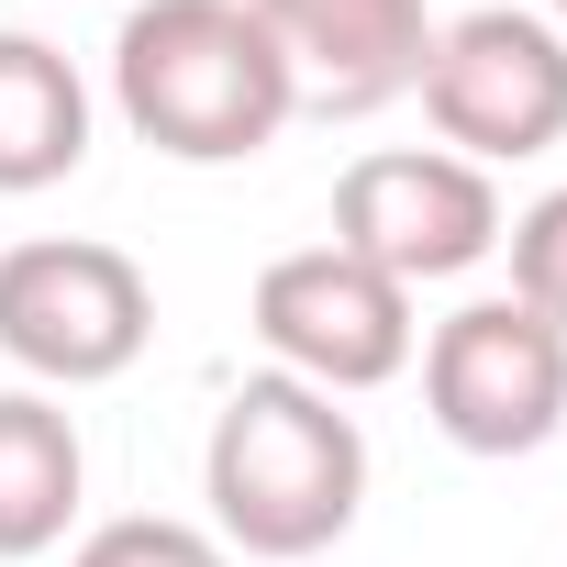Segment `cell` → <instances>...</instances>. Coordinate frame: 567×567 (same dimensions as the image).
<instances>
[{"label": "cell", "mask_w": 567, "mask_h": 567, "mask_svg": "<svg viewBox=\"0 0 567 567\" xmlns=\"http://www.w3.org/2000/svg\"><path fill=\"white\" fill-rule=\"evenodd\" d=\"M112 101L178 167H245L301 112L256 0H134L112 34Z\"/></svg>", "instance_id": "obj_1"}, {"label": "cell", "mask_w": 567, "mask_h": 567, "mask_svg": "<svg viewBox=\"0 0 567 567\" xmlns=\"http://www.w3.org/2000/svg\"><path fill=\"white\" fill-rule=\"evenodd\" d=\"M200 501H212L223 556H278V567L323 556L368 501V434H357V412H334V390L267 368L212 412Z\"/></svg>", "instance_id": "obj_2"}, {"label": "cell", "mask_w": 567, "mask_h": 567, "mask_svg": "<svg viewBox=\"0 0 567 567\" xmlns=\"http://www.w3.org/2000/svg\"><path fill=\"white\" fill-rule=\"evenodd\" d=\"M156 334V290L123 245L90 234H34L0 256V357L45 390H101L145 357Z\"/></svg>", "instance_id": "obj_3"}, {"label": "cell", "mask_w": 567, "mask_h": 567, "mask_svg": "<svg viewBox=\"0 0 567 567\" xmlns=\"http://www.w3.org/2000/svg\"><path fill=\"white\" fill-rule=\"evenodd\" d=\"M423 123L445 134V156L467 167H512V156H545L567 134V34L545 12H489L467 23H434V56H423Z\"/></svg>", "instance_id": "obj_4"}, {"label": "cell", "mask_w": 567, "mask_h": 567, "mask_svg": "<svg viewBox=\"0 0 567 567\" xmlns=\"http://www.w3.org/2000/svg\"><path fill=\"white\" fill-rule=\"evenodd\" d=\"M423 412L456 456H534L567 423V334L512 290L445 312L423 334Z\"/></svg>", "instance_id": "obj_5"}, {"label": "cell", "mask_w": 567, "mask_h": 567, "mask_svg": "<svg viewBox=\"0 0 567 567\" xmlns=\"http://www.w3.org/2000/svg\"><path fill=\"white\" fill-rule=\"evenodd\" d=\"M323 245L368 256L401 290H434V278H467L478 256H501V189H489V167H467L445 145H379L334 178Z\"/></svg>", "instance_id": "obj_6"}, {"label": "cell", "mask_w": 567, "mask_h": 567, "mask_svg": "<svg viewBox=\"0 0 567 567\" xmlns=\"http://www.w3.org/2000/svg\"><path fill=\"white\" fill-rule=\"evenodd\" d=\"M256 346L278 357V379H312V390H390L423 346L412 323V290L379 278L368 256L346 245H301L256 278Z\"/></svg>", "instance_id": "obj_7"}, {"label": "cell", "mask_w": 567, "mask_h": 567, "mask_svg": "<svg viewBox=\"0 0 567 567\" xmlns=\"http://www.w3.org/2000/svg\"><path fill=\"white\" fill-rule=\"evenodd\" d=\"M256 23L290 68V101L323 123H368L423 90L434 12L423 0H256Z\"/></svg>", "instance_id": "obj_8"}, {"label": "cell", "mask_w": 567, "mask_h": 567, "mask_svg": "<svg viewBox=\"0 0 567 567\" xmlns=\"http://www.w3.org/2000/svg\"><path fill=\"white\" fill-rule=\"evenodd\" d=\"M90 156V90L45 34H0V200H34L79 178Z\"/></svg>", "instance_id": "obj_9"}, {"label": "cell", "mask_w": 567, "mask_h": 567, "mask_svg": "<svg viewBox=\"0 0 567 567\" xmlns=\"http://www.w3.org/2000/svg\"><path fill=\"white\" fill-rule=\"evenodd\" d=\"M90 489V445L45 390H0V556H45L68 545Z\"/></svg>", "instance_id": "obj_10"}, {"label": "cell", "mask_w": 567, "mask_h": 567, "mask_svg": "<svg viewBox=\"0 0 567 567\" xmlns=\"http://www.w3.org/2000/svg\"><path fill=\"white\" fill-rule=\"evenodd\" d=\"M501 245H512V301L567 334V189H545L523 223H501Z\"/></svg>", "instance_id": "obj_11"}, {"label": "cell", "mask_w": 567, "mask_h": 567, "mask_svg": "<svg viewBox=\"0 0 567 567\" xmlns=\"http://www.w3.org/2000/svg\"><path fill=\"white\" fill-rule=\"evenodd\" d=\"M68 567H234L223 556V534H200V523H167V512H123V523H101Z\"/></svg>", "instance_id": "obj_12"}, {"label": "cell", "mask_w": 567, "mask_h": 567, "mask_svg": "<svg viewBox=\"0 0 567 567\" xmlns=\"http://www.w3.org/2000/svg\"><path fill=\"white\" fill-rule=\"evenodd\" d=\"M545 23H556V34H567V0H545Z\"/></svg>", "instance_id": "obj_13"}]
</instances>
